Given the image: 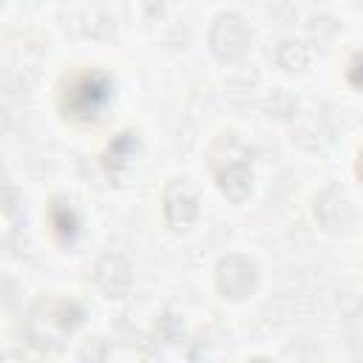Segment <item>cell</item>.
Returning <instances> with one entry per match:
<instances>
[{
	"label": "cell",
	"mask_w": 363,
	"mask_h": 363,
	"mask_svg": "<svg viewBox=\"0 0 363 363\" xmlns=\"http://www.w3.org/2000/svg\"><path fill=\"white\" fill-rule=\"evenodd\" d=\"M210 170L216 176L218 190L241 204L252 193V147L244 145L235 133H221L210 145Z\"/></svg>",
	"instance_id": "6da1fadb"
},
{
	"label": "cell",
	"mask_w": 363,
	"mask_h": 363,
	"mask_svg": "<svg viewBox=\"0 0 363 363\" xmlns=\"http://www.w3.org/2000/svg\"><path fill=\"white\" fill-rule=\"evenodd\" d=\"M113 102V79L99 68H85L71 74L60 91V111L71 122H99Z\"/></svg>",
	"instance_id": "7a4b0ae2"
},
{
	"label": "cell",
	"mask_w": 363,
	"mask_h": 363,
	"mask_svg": "<svg viewBox=\"0 0 363 363\" xmlns=\"http://www.w3.org/2000/svg\"><path fill=\"white\" fill-rule=\"evenodd\" d=\"M85 320V309L71 298H48L31 309L28 337L37 349H54L65 335L77 332Z\"/></svg>",
	"instance_id": "3957f363"
},
{
	"label": "cell",
	"mask_w": 363,
	"mask_h": 363,
	"mask_svg": "<svg viewBox=\"0 0 363 363\" xmlns=\"http://www.w3.org/2000/svg\"><path fill=\"white\" fill-rule=\"evenodd\" d=\"M207 43H210V51L218 62H238L247 57L252 34H250L244 17H238L233 11H221L210 23Z\"/></svg>",
	"instance_id": "277c9868"
},
{
	"label": "cell",
	"mask_w": 363,
	"mask_h": 363,
	"mask_svg": "<svg viewBox=\"0 0 363 363\" xmlns=\"http://www.w3.org/2000/svg\"><path fill=\"white\" fill-rule=\"evenodd\" d=\"M258 267L250 255L230 252L216 264V289L227 301H244L255 292Z\"/></svg>",
	"instance_id": "5b68a950"
},
{
	"label": "cell",
	"mask_w": 363,
	"mask_h": 363,
	"mask_svg": "<svg viewBox=\"0 0 363 363\" xmlns=\"http://www.w3.org/2000/svg\"><path fill=\"white\" fill-rule=\"evenodd\" d=\"M162 213H164V224L173 233L190 230L193 221L199 218V196H196V190L184 179L167 182L164 196H162Z\"/></svg>",
	"instance_id": "8992f818"
},
{
	"label": "cell",
	"mask_w": 363,
	"mask_h": 363,
	"mask_svg": "<svg viewBox=\"0 0 363 363\" xmlns=\"http://www.w3.org/2000/svg\"><path fill=\"white\" fill-rule=\"evenodd\" d=\"M315 218L329 233H346L354 224V207L340 190H323L315 199Z\"/></svg>",
	"instance_id": "52a82bcc"
},
{
	"label": "cell",
	"mask_w": 363,
	"mask_h": 363,
	"mask_svg": "<svg viewBox=\"0 0 363 363\" xmlns=\"http://www.w3.org/2000/svg\"><path fill=\"white\" fill-rule=\"evenodd\" d=\"M94 281L108 298H122L133 286V267L122 255H105L94 269Z\"/></svg>",
	"instance_id": "ba28073f"
},
{
	"label": "cell",
	"mask_w": 363,
	"mask_h": 363,
	"mask_svg": "<svg viewBox=\"0 0 363 363\" xmlns=\"http://www.w3.org/2000/svg\"><path fill=\"white\" fill-rule=\"evenodd\" d=\"M136 156H139V136L133 130H122L108 142L102 159H105V167L111 173H125L133 167Z\"/></svg>",
	"instance_id": "9c48e42d"
},
{
	"label": "cell",
	"mask_w": 363,
	"mask_h": 363,
	"mask_svg": "<svg viewBox=\"0 0 363 363\" xmlns=\"http://www.w3.org/2000/svg\"><path fill=\"white\" fill-rule=\"evenodd\" d=\"M48 221H51V230L57 233V238L62 241H74L79 235V216L77 210L62 201V199H54L51 207H48Z\"/></svg>",
	"instance_id": "30bf717a"
},
{
	"label": "cell",
	"mask_w": 363,
	"mask_h": 363,
	"mask_svg": "<svg viewBox=\"0 0 363 363\" xmlns=\"http://www.w3.org/2000/svg\"><path fill=\"white\" fill-rule=\"evenodd\" d=\"M309 57L312 54H309L306 43H301V40H284L278 45V54H275V60L284 71H303L309 65Z\"/></svg>",
	"instance_id": "8fae6325"
},
{
	"label": "cell",
	"mask_w": 363,
	"mask_h": 363,
	"mask_svg": "<svg viewBox=\"0 0 363 363\" xmlns=\"http://www.w3.org/2000/svg\"><path fill=\"white\" fill-rule=\"evenodd\" d=\"M156 335L164 340V343H179L182 337H184V323H182V318L179 315H162L159 318V323H156Z\"/></svg>",
	"instance_id": "7c38bea8"
},
{
	"label": "cell",
	"mask_w": 363,
	"mask_h": 363,
	"mask_svg": "<svg viewBox=\"0 0 363 363\" xmlns=\"http://www.w3.org/2000/svg\"><path fill=\"white\" fill-rule=\"evenodd\" d=\"M346 79H349L354 88L363 91V51H357V54L349 60V65H346Z\"/></svg>",
	"instance_id": "4fadbf2b"
},
{
	"label": "cell",
	"mask_w": 363,
	"mask_h": 363,
	"mask_svg": "<svg viewBox=\"0 0 363 363\" xmlns=\"http://www.w3.org/2000/svg\"><path fill=\"white\" fill-rule=\"evenodd\" d=\"M357 176L363 179V150H360V156H357Z\"/></svg>",
	"instance_id": "5bb4252c"
}]
</instances>
